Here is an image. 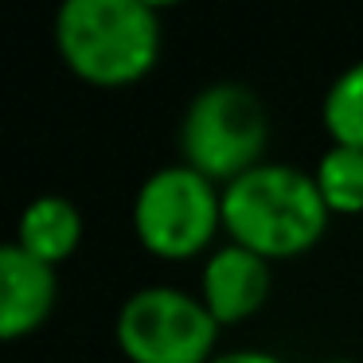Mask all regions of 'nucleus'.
Masks as SVG:
<instances>
[{
  "instance_id": "obj_1",
  "label": "nucleus",
  "mask_w": 363,
  "mask_h": 363,
  "mask_svg": "<svg viewBox=\"0 0 363 363\" xmlns=\"http://www.w3.org/2000/svg\"><path fill=\"white\" fill-rule=\"evenodd\" d=\"M328 215L316 180L293 164L266 160L223 188V230L266 262L308 254L328 230Z\"/></svg>"
},
{
  "instance_id": "obj_2",
  "label": "nucleus",
  "mask_w": 363,
  "mask_h": 363,
  "mask_svg": "<svg viewBox=\"0 0 363 363\" xmlns=\"http://www.w3.org/2000/svg\"><path fill=\"white\" fill-rule=\"evenodd\" d=\"M164 28L145 0H67L55 12V48L90 86H129L160 59Z\"/></svg>"
},
{
  "instance_id": "obj_3",
  "label": "nucleus",
  "mask_w": 363,
  "mask_h": 363,
  "mask_svg": "<svg viewBox=\"0 0 363 363\" xmlns=\"http://www.w3.org/2000/svg\"><path fill=\"white\" fill-rule=\"evenodd\" d=\"M269 118L262 98L242 82H211L188 102L180 121V157L188 168L223 184L266 164Z\"/></svg>"
},
{
  "instance_id": "obj_4",
  "label": "nucleus",
  "mask_w": 363,
  "mask_h": 363,
  "mask_svg": "<svg viewBox=\"0 0 363 363\" xmlns=\"http://www.w3.org/2000/svg\"><path fill=\"white\" fill-rule=\"evenodd\" d=\"M223 227V188L203 172L180 164L145 176L133 199L137 242L164 262H188L211 250Z\"/></svg>"
},
{
  "instance_id": "obj_5",
  "label": "nucleus",
  "mask_w": 363,
  "mask_h": 363,
  "mask_svg": "<svg viewBox=\"0 0 363 363\" xmlns=\"http://www.w3.org/2000/svg\"><path fill=\"white\" fill-rule=\"evenodd\" d=\"M113 336L129 363H211L219 324L199 297L172 285H149L125 297Z\"/></svg>"
},
{
  "instance_id": "obj_6",
  "label": "nucleus",
  "mask_w": 363,
  "mask_h": 363,
  "mask_svg": "<svg viewBox=\"0 0 363 363\" xmlns=\"http://www.w3.org/2000/svg\"><path fill=\"white\" fill-rule=\"evenodd\" d=\"M269 297V262L238 242H223L207 254L199 274V301L219 328L242 324Z\"/></svg>"
},
{
  "instance_id": "obj_7",
  "label": "nucleus",
  "mask_w": 363,
  "mask_h": 363,
  "mask_svg": "<svg viewBox=\"0 0 363 363\" xmlns=\"http://www.w3.org/2000/svg\"><path fill=\"white\" fill-rule=\"evenodd\" d=\"M59 297L55 266L32 258L16 242L0 246V336L20 340L51 316Z\"/></svg>"
},
{
  "instance_id": "obj_8",
  "label": "nucleus",
  "mask_w": 363,
  "mask_h": 363,
  "mask_svg": "<svg viewBox=\"0 0 363 363\" xmlns=\"http://www.w3.org/2000/svg\"><path fill=\"white\" fill-rule=\"evenodd\" d=\"M12 242L20 250H28L32 258L48 262V266H59L67 262L82 242V215L71 199L63 196H40L24 207L16 223V238Z\"/></svg>"
},
{
  "instance_id": "obj_9",
  "label": "nucleus",
  "mask_w": 363,
  "mask_h": 363,
  "mask_svg": "<svg viewBox=\"0 0 363 363\" xmlns=\"http://www.w3.org/2000/svg\"><path fill=\"white\" fill-rule=\"evenodd\" d=\"M313 180L332 215H363V149L328 145Z\"/></svg>"
},
{
  "instance_id": "obj_10",
  "label": "nucleus",
  "mask_w": 363,
  "mask_h": 363,
  "mask_svg": "<svg viewBox=\"0 0 363 363\" xmlns=\"http://www.w3.org/2000/svg\"><path fill=\"white\" fill-rule=\"evenodd\" d=\"M324 129H328L332 145H347V149H363V59L332 79L328 94L320 106Z\"/></svg>"
},
{
  "instance_id": "obj_11",
  "label": "nucleus",
  "mask_w": 363,
  "mask_h": 363,
  "mask_svg": "<svg viewBox=\"0 0 363 363\" xmlns=\"http://www.w3.org/2000/svg\"><path fill=\"white\" fill-rule=\"evenodd\" d=\"M211 363H285L274 352H258V347H238V352H219Z\"/></svg>"
},
{
  "instance_id": "obj_12",
  "label": "nucleus",
  "mask_w": 363,
  "mask_h": 363,
  "mask_svg": "<svg viewBox=\"0 0 363 363\" xmlns=\"http://www.w3.org/2000/svg\"><path fill=\"white\" fill-rule=\"evenodd\" d=\"M328 363H355V359H328Z\"/></svg>"
}]
</instances>
